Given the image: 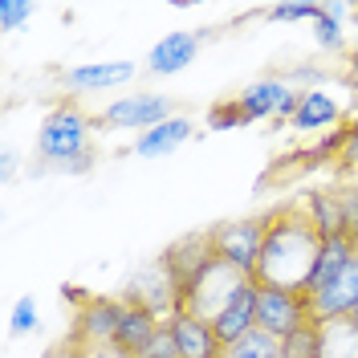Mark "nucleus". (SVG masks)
Wrapping results in <instances>:
<instances>
[{
    "label": "nucleus",
    "mask_w": 358,
    "mask_h": 358,
    "mask_svg": "<svg viewBox=\"0 0 358 358\" xmlns=\"http://www.w3.org/2000/svg\"><path fill=\"white\" fill-rule=\"evenodd\" d=\"M313 41L322 45L326 53L346 49V24H342V17L326 13V4H322V13H317V21H313Z\"/></svg>",
    "instance_id": "20"
},
{
    "label": "nucleus",
    "mask_w": 358,
    "mask_h": 358,
    "mask_svg": "<svg viewBox=\"0 0 358 358\" xmlns=\"http://www.w3.org/2000/svg\"><path fill=\"white\" fill-rule=\"evenodd\" d=\"M338 200H342V216H346V236H358V187H338Z\"/></svg>",
    "instance_id": "26"
},
{
    "label": "nucleus",
    "mask_w": 358,
    "mask_h": 358,
    "mask_svg": "<svg viewBox=\"0 0 358 358\" xmlns=\"http://www.w3.org/2000/svg\"><path fill=\"white\" fill-rule=\"evenodd\" d=\"M306 212H310V220L317 224L322 236H346V216H342L338 192H313L306 200Z\"/></svg>",
    "instance_id": "17"
},
{
    "label": "nucleus",
    "mask_w": 358,
    "mask_h": 358,
    "mask_svg": "<svg viewBox=\"0 0 358 358\" xmlns=\"http://www.w3.org/2000/svg\"><path fill=\"white\" fill-rule=\"evenodd\" d=\"M281 358H326V326H301L281 342Z\"/></svg>",
    "instance_id": "19"
},
{
    "label": "nucleus",
    "mask_w": 358,
    "mask_h": 358,
    "mask_svg": "<svg viewBox=\"0 0 358 358\" xmlns=\"http://www.w3.org/2000/svg\"><path fill=\"white\" fill-rule=\"evenodd\" d=\"M257 297H261V285H257L252 277H245V281L236 285V293L216 310L212 330H216V338H220L224 346H232L236 338H245L248 330H257Z\"/></svg>",
    "instance_id": "9"
},
{
    "label": "nucleus",
    "mask_w": 358,
    "mask_h": 358,
    "mask_svg": "<svg viewBox=\"0 0 358 358\" xmlns=\"http://www.w3.org/2000/svg\"><path fill=\"white\" fill-rule=\"evenodd\" d=\"M208 127H212V131H241V127H252V118L241 110L236 98H228V102H216V106L208 110Z\"/></svg>",
    "instance_id": "21"
},
{
    "label": "nucleus",
    "mask_w": 358,
    "mask_h": 358,
    "mask_svg": "<svg viewBox=\"0 0 358 358\" xmlns=\"http://www.w3.org/2000/svg\"><path fill=\"white\" fill-rule=\"evenodd\" d=\"M82 358H134V355H127V350H118V346H94V350H86Z\"/></svg>",
    "instance_id": "28"
},
{
    "label": "nucleus",
    "mask_w": 358,
    "mask_h": 358,
    "mask_svg": "<svg viewBox=\"0 0 358 358\" xmlns=\"http://www.w3.org/2000/svg\"><path fill=\"white\" fill-rule=\"evenodd\" d=\"M159 326H163V317H155L147 306H134V301H127L122 322H118V334H114V346L138 358L143 350H147V342L159 334Z\"/></svg>",
    "instance_id": "15"
},
{
    "label": "nucleus",
    "mask_w": 358,
    "mask_h": 358,
    "mask_svg": "<svg viewBox=\"0 0 358 358\" xmlns=\"http://www.w3.org/2000/svg\"><path fill=\"white\" fill-rule=\"evenodd\" d=\"M293 82L285 78H257V82H248L241 94H236V102H241V110L252 118V122H265V118H277L281 110V102L293 94Z\"/></svg>",
    "instance_id": "13"
},
{
    "label": "nucleus",
    "mask_w": 358,
    "mask_h": 358,
    "mask_svg": "<svg viewBox=\"0 0 358 358\" xmlns=\"http://www.w3.org/2000/svg\"><path fill=\"white\" fill-rule=\"evenodd\" d=\"M310 301V322L313 326H334V322H350L358 310V257L338 273L334 281H326L322 289L306 293Z\"/></svg>",
    "instance_id": "5"
},
{
    "label": "nucleus",
    "mask_w": 358,
    "mask_h": 358,
    "mask_svg": "<svg viewBox=\"0 0 358 358\" xmlns=\"http://www.w3.org/2000/svg\"><path fill=\"white\" fill-rule=\"evenodd\" d=\"M122 310H127V301H118V297H86L82 310H78V317H73V338L82 342V350L114 346Z\"/></svg>",
    "instance_id": "8"
},
{
    "label": "nucleus",
    "mask_w": 358,
    "mask_h": 358,
    "mask_svg": "<svg viewBox=\"0 0 358 358\" xmlns=\"http://www.w3.org/2000/svg\"><path fill=\"white\" fill-rule=\"evenodd\" d=\"M138 66L134 62H86V66H73L62 73V82H66L73 94H102V90H118L127 86Z\"/></svg>",
    "instance_id": "12"
},
{
    "label": "nucleus",
    "mask_w": 358,
    "mask_h": 358,
    "mask_svg": "<svg viewBox=\"0 0 358 358\" xmlns=\"http://www.w3.org/2000/svg\"><path fill=\"white\" fill-rule=\"evenodd\" d=\"M0 167H4V179L13 176V167H17V155L13 151H4V159H0Z\"/></svg>",
    "instance_id": "29"
},
{
    "label": "nucleus",
    "mask_w": 358,
    "mask_h": 358,
    "mask_svg": "<svg viewBox=\"0 0 358 358\" xmlns=\"http://www.w3.org/2000/svg\"><path fill=\"white\" fill-rule=\"evenodd\" d=\"M187 138H192V118L176 114V118H167V122H159V127L138 134V138H134V155L163 159V155H171V151H179Z\"/></svg>",
    "instance_id": "16"
},
{
    "label": "nucleus",
    "mask_w": 358,
    "mask_h": 358,
    "mask_svg": "<svg viewBox=\"0 0 358 358\" xmlns=\"http://www.w3.org/2000/svg\"><path fill=\"white\" fill-rule=\"evenodd\" d=\"M94 127L98 122L78 106V98L57 102L37 131V159L45 167H57V171H86L98 155L94 151Z\"/></svg>",
    "instance_id": "2"
},
{
    "label": "nucleus",
    "mask_w": 358,
    "mask_h": 358,
    "mask_svg": "<svg viewBox=\"0 0 358 358\" xmlns=\"http://www.w3.org/2000/svg\"><path fill=\"white\" fill-rule=\"evenodd\" d=\"M342 167H358V122L350 127V134H346V147H342V159H338Z\"/></svg>",
    "instance_id": "27"
},
{
    "label": "nucleus",
    "mask_w": 358,
    "mask_h": 358,
    "mask_svg": "<svg viewBox=\"0 0 358 358\" xmlns=\"http://www.w3.org/2000/svg\"><path fill=\"white\" fill-rule=\"evenodd\" d=\"M317 252H322V232L310 220V212L306 208H277V212H268V236L252 281L265 289L306 293Z\"/></svg>",
    "instance_id": "1"
},
{
    "label": "nucleus",
    "mask_w": 358,
    "mask_h": 358,
    "mask_svg": "<svg viewBox=\"0 0 358 358\" xmlns=\"http://www.w3.org/2000/svg\"><path fill=\"white\" fill-rule=\"evenodd\" d=\"M33 13H37L33 0H0V29L4 33H17L21 24L33 21Z\"/></svg>",
    "instance_id": "23"
},
{
    "label": "nucleus",
    "mask_w": 358,
    "mask_h": 358,
    "mask_svg": "<svg viewBox=\"0 0 358 358\" xmlns=\"http://www.w3.org/2000/svg\"><path fill=\"white\" fill-rule=\"evenodd\" d=\"M257 326L268 330L273 338H285L297 334L301 326H310V301L306 293H293V289H265L261 285V297H257Z\"/></svg>",
    "instance_id": "6"
},
{
    "label": "nucleus",
    "mask_w": 358,
    "mask_h": 358,
    "mask_svg": "<svg viewBox=\"0 0 358 358\" xmlns=\"http://www.w3.org/2000/svg\"><path fill=\"white\" fill-rule=\"evenodd\" d=\"M176 118V102L167 94H127V98H114L106 110L98 114L94 122L102 131H151L159 122Z\"/></svg>",
    "instance_id": "4"
},
{
    "label": "nucleus",
    "mask_w": 358,
    "mask_h": 358,
    "mask_svg": "<svg viewBox=\"0 0 358 358\" xmlns=\"http://www.w3.org/2000/svg\"><path fill=\"white\" fill-rule=\"evenodd\" d=\"M224 358H281V338H273L268 330H248L245 338H236L232 346H224Z\"/></svg>",
    "instance_id": "18"
},
{
    "label": "nucleus",
    "mask_w": 358,
    "mask_h": 358,
    "mask_svg": "<svg viewBox=\"0 0 358 358\" xmlns=\"http://www.w3.org/2000/svg\"><path fill=\"white\" fill-rule=\"evenodd\" d=\"M200 45H203V33L171 29L167 37H159V41L151 45V53H147V69L159 73V78H176V73H183V69L196 62Z\"/></svg>",
    "instance_id": "11"
},
{
    "label": "nucleus",
    "mask_w": 358,
    "mask_h": 358,
    "mask_svg": "<svg viewBox=\"0 0 358 358\" xmlns=\"http://www.w3.org/2000/svg\"><path fill=\"white\" fill-rule=\"evenodd\" d=\"M355 248H358V236H355Z\"/></svg>",
    "instance_id": "31"
},
{
    "label": "nucleus",
    "mask_w": 358,
    "mask_h": 358,
    "mask_svg": "<svg viewBox=\"0 0 358 358\" xmlns=\"http://www.w3.org/2000/svg\"><path fill=\"white\" fill-rule=\"evenodd\" d=\"M350 322H355V326H358V310H355V317H350Z\"/></svg>",
    "instance_id": "30"
},
{
    "label": "nucleus",
    "mask_w": 358,
    "mask_h": 358,
    "mask_svg": "<svg viewBox=\"0 0 358 358\" xmlns=\"http://www.w3.org/2000/svg\"><path fill=\"white\" fill-rule=\"evenodd\" d=\"M167 330L176 338L179 358H224V342L216 338L212 322L192 310H179L167 317Z\"/></svg>",
    "instance_id": "10"
},
{
    "label": "nucleus",
    "mask_w": 358,
    "mask_h": 358,
    "mask_svg": "<svg viewBox=\"0 0 358 358\" xmlns=\"http://www.w3.org/2000/svg\"><path fill=\"white\" fill-rule=\"evenodd\" d=\"M212 265H216V252H212V236H208V232L183 236V241H176V245L163 252V268H167V277L176 281L179 301L192 293V285H196Z\"/></svg>",
    "instance_id": "7"
},
{
    "label": "nucleus",
    "mask_w": 358,
    "mask_h": 358,
    "mask_svg": "<svg viewBox=\"0 0 358 358\" xmlns=\"http://www.w3.org/2000/svg\"><path fill=\"white\" fill-rule=\"evenodd\" d=\"M338 122H342V106H338L334 94H326L322 86L301 90V106H297V114L289 122L293 131L313 134V131H330V127L338 131Z\"/></svg>",
    "instance_id": "14"
},
{
    "label": "nucleus",
    "mask_w": 358,
    "mask_h": 358,
    "mask_svg": "<svg viewBox=\"0 0 358 358\" xmlns=\"http://www.w3.org/2000/svg\"><path fill=\"white\" fill-rule=\"evenodd\" d=\"M322 4L313 0H285V4H273L268 8V21H317Z\"/></svg>",
    "instance_id": "24"
},
{
    "label": "nucleus",
    "mask_w": 358,
    "mask_h": 358,
    "mask_svg": "<svg viewBox=\"0 0 358 358\" xmlns=\"http://www.w3.org/2000/svg\"><path fill=\"white\" fill-rule=\"evenodd\" d=\"M37 322H41L37 301H33V297H17V301H13V313H8V330H13V334H33Z\"/></svg>",
    "instance_id": "22"
},
{
    "label": "nucleus",
    "mask_w": 358,
    "mask_h": 358,
    "mask_svg": "<svg viewBox=\"0 0 358 358\" xmlns=\"http://www.w3.org/2000/svg\"><path fill=\"white\" fill-rule=\"evenodd\" d=\"M138 358H179V350H176V338H171V330H167V322L159 326V334L147 342V350Z\"/></svg>",
    "instance_id": "25"
},
{
    "label": "nucleus",
    "mask_w": 358,
    "mask_h": 358,
    "mask_svg": "<svg viewBox=\"0 0 358 358\" xmlns=\"http://www.w3.org/2000/svg\"><path fill=\"white\" fill-rule=\"evenodd\" d=\"M208 236H212V252H216L228 268H236L241 277H257L261 248H265V236H268V216H248V220L216 224Z\"/></svg>",
    "instance_id": "3"
}]
</instances>
